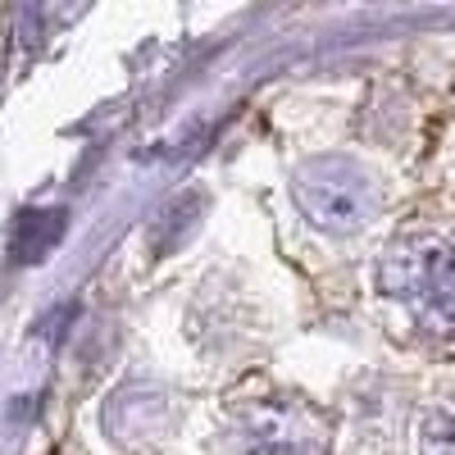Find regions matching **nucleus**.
Listing matches in <instances>:
<instances>
[{"instance_id":"obj_1","label":"nucleus","mask_w":455,"mask_h":455,"mask_svg":"<svg viewBox=\"0 0 455 455\" xmlns=\"http://www.w3.org/2000/svg\"><path fill=\"white\" fill-rule=\"evenodd\" d=\"M378 283L414 319L451 332L455 328V233H414L387 246Z\"/></svg>"},{"instance_id":"obj_2","label":"nucleus","mask_w":455,"mask_h":455,"mask_svg":"<svg viewBox=\"0 0 455 455\" xmlns=\"http://www.w3.org/2000/svg\"><path fill=\"white\" fill-rule=\"evenodd\" d=\"M291 201L306 214L319 233H360L364 223L378 214V182L364 164L351 156H315L306 164H296L291 173Z\"/></svg>"},{"instance_id":"obj_3","label":"nucleus","mask_w":455,"mask_h":455,"mask_svg":"<svg viewBox=\"0 0 455 455\" xmlns=\"http://www.w3.org/2000/svg\"><path fill=\"white\" fill-rule=\"evenodd\" d=\"M242 455H328V433L296 401H255L237 419Z\"/></svg>"},{"instance_id":"obj_4","label":"nucleus","mask_w":455,"mask_h":455,"mask_svg":"<svg viewBox=\"0 0 455 455\" xmlns=\"http://www.w3.org/2000/svg\"><path fill=\"white\" fill-rule=\"evenodd\" d=\"M60 233H64V214L60 210H28V214H19L14 237H10L14 259H42L60 242Z\"/></svg>"},{"instance_id":"obj_5","label":"nucleus","mask_w":455,"mask_h":455,"mask_svg":"<svg viewBox=\"0 0 455 455\" xmlns=\"http://www.w3.org/2000/svg\"><path fill=\"white\" fill-rule=\"evenodd\" d=\"M424 455H455V396L428 414V424H424Z\"/></svg>"}]
</instances>
